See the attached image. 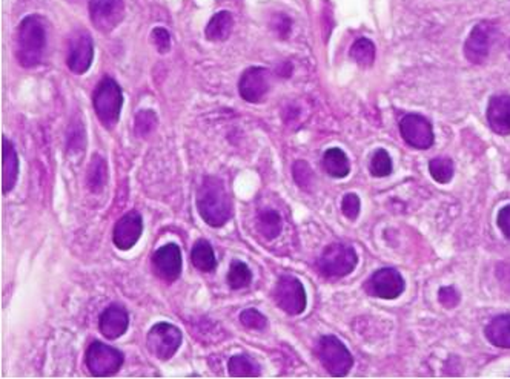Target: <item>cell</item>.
<instances>
[{"label":"cell","instance_id":"obj_1","mask_svg":"<svg viewBox=\"0 0 510 379\" xmlns=\"http://www.w3.org/2000/svg\"><path fill=\"white\" fill-rule=\"evenodd\" d=\"M197 209L203 222L212 228H222L233 215L226 186L217 177H205L197 190Z\"/></svg>","mask_w":510,"mask_h":379},{"label":"cell","instance_id":"obj_2","mask_svg":"<svg viewBox=\"0 0 510 379\" xmlns=\"http://www.w3.org/2000/svg\"><path fill=\"white\" fill-rule=\"evenodd\" d=\"M47 48V27L45 21L38 14L27 16L19 25L17 31L16 55L19 63L31 70L42 63Z\"/></svg>","mask_w":510,"mask_h":379},{"label":"cell","instance_id":"obj_3","mask_svg":"<svg viewBox=\"0 0 510 379\" xmlns=\"http://www.w3.org/2000/svg\"><path fill=\"white\" fill-rule=\"evenodd\" d=\"M94 111L100 123L113 130L119 123L120 113L123 106V92L115 79H104L98 83L93 96Z\"/></svg>","mask_w":510,"mask_h":379},{"label":"cell","instance_id":"obj_4","mask_svg":"<svg viewBox=\"0 0 510 379\" xmlns=\"http://www.w3.org/2000/svg\"><path fill=\"white\" fill-rule=\"evenodd\" d=\"M317 357L334 378L346 376L353 366V358L348 347L334 335L321 336L317 344Z\"/></svg>","mask_w":510,"mask_h":379},{"label":"cell","instance_id":"obj_5","mask_svg":"<svg viewBox=\"0 0 510 379\" xmlns=\"http://www.w3.org/2000/svg\"><path fill=\"white\" fill-rule=\"evenodd\" d=\"M359 265V255L353 246L344 243L329 244L319 260V269L326 278H343L353 274Z\"/></svg>","mask_w":510,"mask_h":379},{"label":"cell","instance_id":"obj_6","mask_svg":"<svg viewBox=\"0 0 510 379\" xmlns=\"http://www.w3.org/2000/svg\"><path fill=\"white\" fill-rule=\"evenodd\" d=\"M85 361L89 368V374L98 378H106L119 372L122 364L125 361V357L115 347L94 341L88 347Z\"/></svg>","mask_w":510,"mask_h":379},{"label":"cell","instance_id":"obj_7","mask_svg":"<svg viewBox=\"0 0 510 379\" xmlns=\"http://www.w3.org/2000/svg\"><path fill=\"white\" fill-rule=\"evenodd\" d=\"M182 340L183 336L179 327L169 323H158L152 325L151 331L148 332V350L160 361H168L179 350Z\"/></svg>","mask_w":510,"mask_h":379},{"label":"cell","instance_id":"obj_8","mask_svg":"<svg viewBox=\"0 0 510 379\" xmlns=\"http://www.w3.org/2000/svg\"><path fill=\"white\" fill-rule=\"evenodd\" d=\"M274 301L278 307L288 315L303 314L308 304L303 282L297 276L282 275L278 278L277 286L274 289Z\"/></svg>","mask_w":510,"mask_h":379},{"label":"cell","instance_id":"obj_9","mask_svg":"<svg viewBox=\"0 0 510 379\" xmlns=\"http://www.w3.org/2000/svg\"><path fill=\"white\" fill-rule=\"evenodd\" d=\"M88 8L94 28L104 34L115 31L125 16L123 0H89Z\"/></svg>","mask_w":510,"mask_h":379},{"label":"cell","instance_id":"obj_10","mask_svg":"<svg viewBox=\"0 0 510 379\" xmlns=\"http://www.w3.org/2000/svg\"><path fill=\"white\" fill-rule=\"evenodd\" d=\"M404 278L400 272L392 267H383L370 276L366 282V291L372 297L381 299H395L404 292Z\"/></svg>","mask_w":510,"mask_h":379},{"label":"cell","instance_id":"obj_11","mask_svg":"<svg viewBox=\"0 0 510 379\" xmlns=\"http://www.w3.org/2000/svg\"><path fill=\"white\" fill-rule=\"evenodd\" d=\"M497 27L492 22H480L473 28L464 45V55L469 62L481 65L489 57L492 44H494Z\"/></svg>","mask_w":510,"mask_h":379},{"label":"cell","instance_id":"obj_12","mask_svg":"<svg viewBox=\"0 0 510 379\" xmlns=\"http://www.w3.org/2000/svg\"><path fill=\"white\" fill-rule=\"evenodd\" d=\"M271 88V72L267 68L254 66L243 72L239 81V92L248 104H260Z\"/></svg>","mask_w":510,"mask_h":379},{"label":"cell","instance_id":"obj_13","mask_svg":"<svg viewBox=\"0 0 510 379\" xmlns=\"http://www.w3.org/2000/svg\"><path fill=\"white\" fill-rule=\"evenodd\" d=\"M403 139L415 149H429L434 145V130L423 115L407 114L400 122Z\"/></svg>","mask_w":510,"mask_h":379},{"label":"cell","instance_id":"obj_14","mask_svg":"<svg viewBox=\"0 0 510 379\" xmlns=\"http://www.w3.org/2000/svg\"><path fill=\"white\" fill-rule=\"evenodd\" d=\"M182 265L183 261L179 244H165L160 249L156 250V254L152 257L154 272L158 278H162L163 282H174L175 280H179Z\"/></svg>","mask_w":510,"mask_h":379},{"label":"cell","instance_id":"obj_15","mask_svg":"<svg viewBox=\"0 0 510 379\" xmlns=\"http://www.w3.org/2000/svg\"><path fill=\"white\" fill-rule=\"evenodd\" d=\"M94 59V45L93 38H89V34L81 31L72 36L70 40V49H68V57L66 63L74 74H85L93 63Z\"/></svg>","mask_w":510,"mask_h":379},{"label":"cell","instance_id":"obj_16","mask_svg":"<svg viewBox=\"0 0 510 379\" xmlns=\"http://www.w3.org/2000/svg\"><path fill=\"white\" fill-rule=\"evenodd\" d=\"M143 233V220L137 211H131L115 223L113 241L120 250H130L136 246Z\"/></svg>","mask_w":510,"mask_h":379},{"label":"cell","instance_id":"obj_17","mask_svg":"<svg viewBox=\"0 0 510 379\" xmlns=\"http://www.w3.org/2000/svg\"><path fill=\"white\" fill-rule=\"evenodd\" d=\"M128 325H130V315L122 304H111L105 309L104 314L100 315L98 320L100 332L108 340H117L120 336L125 335Z\"/></svg>","mask_w":510,"mask_h":379},{"label":"cell","instance_id":"obj_18","mask_svg":"<svg viewBox=\"0 0 510 379\" xmlns=\"http://www.w3.org/2000/svg\"><path fill=\"white\" fill-rule=\"evenodd\" d=\"M488 122L495 134H510V96H494L488 106Z\"/></svg>","mask_w":510,"mask_h":379},{"label":"cell","instance_id":"obj_19","mask_svg":"<svg viewBox=\"0 0 510 379\" xmlns=\"http://www.w3.org/2000/svg\"><path fill=\"white\" fill-rule=\"evenodd\" d=\"M2 156H4V177H2V192L10 194L16 186L17 175H19V157L12 141L6 137L2 139Z\"/></svg>","mask_w":510,"mask_h":379},{"label":"cell","instance_id":"obj_20","mask_svg":"<svg viewBox=\"0 0 510 379\" xmlns=\"http://www.w3.org/2000/svg\"><path fill=\"white\" fill-rule=\"evenodd\" d=\"M323 168L334 179H344L351 173V162L343 149L331 147L323 156Z\"/></svg>","mask_w":510,"mask_h":379},{"label":"cell","instance_id":"obj_21","mask_svg":"<svg viewBox=\"0 0 510 379\" xmlns=\"http://www.w3.org/2000/svg\"><path fill=\"white\" fill-rule=\"evenodd\" d=\"M234 19L229 12H220L211 17L207 25L205 36L211 42H225L233 33Z\"/></svg>","mask_w":510,"mask_h":379},{"label":"cell","instance_id":"obj_22","mask_svg":"<svg viewBox=\"0 0 510 379\" xmlns=\"http://www.w3.org/2000/svg\"><path fill=\"white\" fill-rule=\"evenodd\" d=\"M486 338L494 346L510 349V315H499L486 327Z\"/></svg>","mask_w":510,"mask_h":379},{"label":"cell","instance_id":"obj_23","mask_svg":"<svg viewBox=\"0 0 510 379\" xmlns=\"http://www.w3.org/2000/svg\"><path fill=\"white\" fill-rule=\"evenodd\" d=\"M106 181H108V164H106V160L104 157L96 154L89 163V166H88V190H91L93 194H100L105 190Z\"/></svg>","mask_w":510,"mask_h":379},{"label":"cell","instance_id":"obj_24","mask_svg":"<svg viewBox=\"0 0 510 379\" xmlns=\"http://www.w3.org/2000/svg\"><path fill=\"white\" fill-rule=\"evenodd\" d=\"M191 260H192V265H196L200 272L216 271V267H217L216 254H214L211 243L207 240H199L194 244L192 252H191Z\"/></svg>","mask_w":510,"mask_h":379},{"label":"cell","instance_id":"obj_25","mask_svg":"<svg viewBox=\"0 0 510 379\" xmlns=\"http://www.w3.org/2000/svg\"><path fill=\"white\" fill-rule=\"evenodd\" d=\"M228 370L233 378H259L261 375L259 363L248 355H234L229 359Z\"/></svg>","mask_w":510,"mask_h":379},{"label":"cell","instance_id":"obj_26","mask_svg":"<svg viewBox=\"0 0 510 379\" xmlns=\"http://www.w3.org/2000/svg\"><path fill=\"white\" fill-rule=\"evenodd\" d=\"M257 229L267 240H276L283 231L282 215L274 209L260 212L257 218Z\"/></svg>","mask_w":510,"mask_h":379},{"label":"cell","instance_id":"obj_27","mask_svg":"<svg viewBox=\"0 0 510 379\" xmlns=\"http://www.w3.org/2000/svg\"><path fill=\"white\" fill-rule=\"evenodd\" d=\"M251 282H252V272L248 265L243 261L234 260L228 272L229 286L239 291V289L248 288Z\"/></svg>","mask_w":510,"mask_h":379},{"label":"cell","instance_id":"obj_28","mask_svg":"<svg viewBox=\"0 0 510 379\" xmlns=\"http://www.w3.org/2000/svg\"><path fill=\"white\" fill-rule=\"evenodd\" d=\"M351 57L357 65L370 68L375 62V45L370 38H359L351 48Z\"/></svg>","mask_w":510,"mask_h":379},{"label":"cell","instance_id":"obj_29","mask_svg":"<svg viewBox=\"0 0 510 379\" xmlns=\"http://www.w3.org/2000/svg\"><path fill=\"white\" fill-rule=\"evenodd\" d=\"M429 173L437 183L447 184L454 179L455 166L449 157H437L430 160Z\"/></svg>","mask_w":510,"mask_h":379},{"label":"cell","instance_id":"obj_30","mask_svg":"<svg viewBox=\"0 0 510 379\" xmlns=\"http://www.w3.org/2000/svg\"><path fill=\"white\" fill-rule=\"evenodd\" d=\"M157 114L151 109H143L140 113H137L136 123H134V131L137 137H149L154 131L157 130Z\"/></svg>","mask_w":510,"mask_h":379},{"label":"cell","instance_id":"obj_31","mask_svg":"<svg viewBox=\"0 0 510 379\" xmlns=\"http://www.w3.org/2000/svg\"><path fill=\"white\" fill-rule=\"evenodd\" d=\"M392 160L391 156L387 154V151L385 149H378V151L375 152L374 157L370 160V173L374 175V177H387V175H391L392 173Z\"/></svg>","mask_w":510,"mask_h":379},{"label":"cell","instance_id":"obj_32","mask_svg":"<svg viewBox=\"0 0 510 379\" xmlns=\"http://www.w3.org/2000/svg\"><path fill=\"white\" fill-rule=\"evenodd\" d=\"M293 175L295 183L299 184L300 188L304 190H310L312 184H314V173L310 169V164L304 160H297L293 163Z\"/></svg>","mask_w":510,"mask_h":379},{"label":"cell","instance_id":"obj_33","mask_svg":"<svg viewBox=\"0 0 510 379\" xmlns=\"http://www.w3.org/2000/svg\"><path fill=\"white\" fill-rule=\"evenodd\" d=\"M87 145V137L81 122H72L68 130V151L83 152Z\"/></svg>","mask_w":510,"mask_h":379},{"label":"cell","instance_id":"obj_34","mask_svg":"<svg viewBox=\"0 0 510 379\" xmlns=\"http://www.w3.org/2000/svg\"><path fill=\"white\" fill-rule=\"evenodd\" d=\"M240 323L252 331H263L268 324L267 316L255 309L243 310L240 314Z\"/></svg>","mask_w":510,"mask_h":379},{"label":"cell","instance_id":"obj_35","mask_svg":"<svg viewBox=\"0 0 510 379\" xmlns=\"http://www.w3.org/2000/svg\"><path fill=\"white\" fill-rule=\"evenodd\" d=\"M152 44L156 46L160 55H166L171 49V34L168 29L157 27L152 29L151 33Z\"/></svg>","mask_w":510,"mask_h":379},{"label":"cell","instance_id":"obj_36","mask_svg":"<svg viewBox=\"0 0 510 379\" xmlns=\"http://www.w3.org/2000/svg\"><path fill=\"white\" fill-rule=\"evenodd\" d=\"M360 198L357 194H346V196L343 197L342 201V211L343 215L353 222V220H357L360 215Z\"/></svg>","mask_w":510,"mask_h":379},{"label":"cell","instance_id":"obj_37","mask_svg":"<svg viewBox=\"0 0 510 379\" xmlns=\"http://www.w3.org/2000/svg\"><path fill=\"white\" fill-rule=\"evenodd\" d=\"M438 299L445 306L446 309H454L460 303V293L456 292L455 288H441L438 292Z\"/></svg>","mask_w":510,"mask_h":379},{"label":"cell","instance_id":"obj_38","mask_svg":"<svg viewBox=\"0 0 510 379\" xmlns=\"http://www.w3.org/2000/svg\"><path fill=\"white\" fill-rule=\"evenodd\" d=\"M271 27L276 29V33L282 38H288V34L291 33V19L285 14H277V16L272 17Z\"/></svg>","mask_w":510,"mask_h":379},{"label":"cell","instance_id":"obj_39","mask_svg":"<svg viewBox=\"0 0 510 379\" xmlns=\"http://www.w3.org/2000/svg\"><path fill=\"white\" fill-rule=\"evenodd\" d=\"M497 224L501 229V232L505 233L506 239L510 240V206H505L498 212Z\"/></svg>","mask_w":510,"mask_h":379},{"label":"cell","instance_id":"obj_40","mask_svg":"<svg viewBox=\"0 0 510 379\" xmlns=\"http://www.w3.org/2000/svg\"><path fill=\"white\" fill-rule=\"evenodd\" d=\"M497 276H498L501 286L510 292V263H501L497 267Z\"/></svg>","mask_w":510,"mask_h":379},{"label":"cell","instance_id":"obj_41","mask_svg":"<svg viewBox=\"0 0 510 379\" xmlns=\"http://www.w3.org/2000/svg\"><path fill=\"white\" fill-rule=\"evenodd\" d=\"M507 49H509V57H510V40H509V44H507Z\"/></svg>","mask_w":510,"mask_h":379},{"label":"cell","instance_id":"obj_42","mask_svg":"<svg viewBox=\"0 0 510 379\" xmlns=\"http://www.w3.org/2000/svg\"><path fill=\"white\" fill-rule=\"evenodd\" d=\"M72 2H74V0H72Z\"/></svg>","mask_w":510,"mask_h":379}]
</instances>
